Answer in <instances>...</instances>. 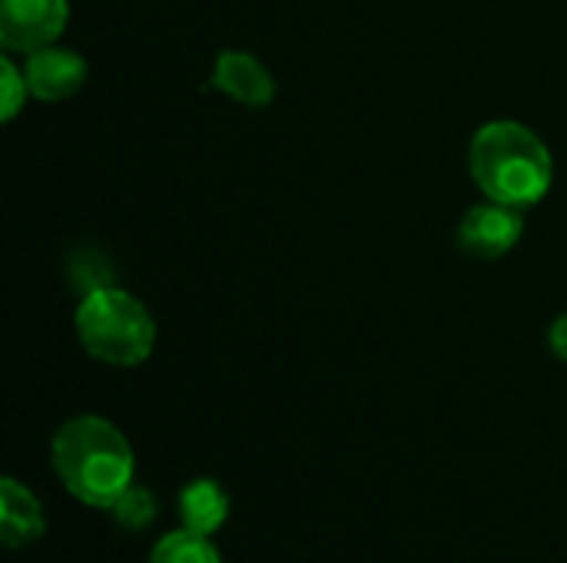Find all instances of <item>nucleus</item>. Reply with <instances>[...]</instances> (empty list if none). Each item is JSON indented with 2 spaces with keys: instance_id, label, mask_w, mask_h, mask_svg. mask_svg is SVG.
Returning a JSON list of instances; mask_svg holds the SVG:
<instances>
[{
  "instance_id": "39448f33",
  "label": "nucleus",
  "mask_w": 567,
  "mask_h": 563,
  "mask_svg": "<svg viewBox=\"0 0 567 563\" xmlns=\"http://www.w3.org/2000/svg\"><path fill=\"white\" fill-rule=\"evenodd\" d=\"M525 236V209L485 199L458 222V246L472 259H502Z\"/></svg>"
},
{
  "instance_id": "f03ea898",
  "label": "nucleus",
  "mask_w": 567,
  "mask_h": 563,
  "mask_svg": "<svg viewBox=\"0 0 567 563\" xmlns=\"http://www.w3.org/2000/svg\"><path fill=\"white\" fill-rule=\"evenodd\" d=\"M468 173L485 199L528 209L555 186V156L532 126L492 119L468 143Z\"/></svg>"
},
{
  "instance_id": "423d86ee",
  "label": "nucleus",
  "mask_w": 567,
  "mask_h": 563,
  "mask_svg": "<svg viewBox=\"0 0 567 563\" xmlns=\"http://www.w3.org/2000/svg\"><path fill=\"white\" fill-rule=\"evenodd\" d=\"M86 73H90L86 60L76 50L56 46V43L33 50L23 60V76H27L30 96L43 100V103H60V100H70L73 93H80L86 83Z\"/></svg>"
},
{
  "instance_id": "9b49d317",
  "label": "nucleus",
  "mask_w": 567,
  "mask_h": 563,
  "mask_svg": "<svg viewBox=\"0 0 567 563\" xmlns=\"http://www.w3.org/2000/svg\"><path fill=\"white\" fill-rule=\"evenodd\" d=\"M110 514H113V521H116L123 531L140 534V531H146V528L156 521L159 504H156V498H153L150 488H143V484L133 481V484L116 498V504L110 508Z\"/></svg>"
},
{
  "instance_id": "f257e3e1",
  "label": "nucleus",
  "mask_w": 567,
  "mask_h": 563,
  "mask_svg": "<svg viewBox=\"0 0 567 563\" xmlns=\"http://www.w3.org/2000/svg\"><path fill=\"white\" fill-rule=\"evenodd\" d=\"M50 465L63 491L96 511H110L136 481L133 445L100 415H76L63 421L50 438Z\"/></svg>"
},
{
  "instance_id": "6e6552de",
  "label": "nucleus",
  "mask_w": 567,
  "mask_h": 563,
  "mask_svg": "<svg viewBox=\"0 0 567 563\" xmlns=\"http://www.w3.org/2000/svg\"><path fill=\"white\" fill-rule=\"evenodd\" d=\"M47 531V514L37 494L17 478L0 481V541L7 551H23L37 544Z\"/></svg>"
},
{
  "instance_id": "7ed1b4c3",
  "label": "nucleus",
  "mask_w": 567,
  "mask_h": 563,
  "mask_svg": "<svg viewBox=\"0 0 567 563\" xmlns=\"http://www.w3.org/2000/svg\"><path fill=\"white\" fill-rule=\"evenodd\" d=\"M73 329L83 352L113 368H136L156 348V322L150 309L113 282L83 292Z\"/></svg>"
},
{
  "instance_id": "1a4fd4ad",
  "label": "nucleus",
  "mask_w": 567,
  "mask_h": 563,
  "mask_svg": "<svg viewBox=\"0 0 567 563\" xmlns=\"http://www.w3.org/2000/svg\"><path fill=\"white\" fill-rule=\"evenodd\" d=\"M176 511H179V521L186 531L213 538L226 528V521L233 514V501L216 478H196V481L183 484V491L176 498Z\"/></svg>"
},
{
  "instance_id": "f8f14e48",
  "label": "nucleus",
  "mask_w": 567,
  "mask_h": 563,
  "mask_svg": "<svg viewBox=\"0 0 567 563\" xmlns=\"http://www.w3.org/2000/svg\"><path fill=\"white\" fill-rule=\"evenodd\" d=\"M0 119L10 123L20 116L27 96H30V86H27V76H23V66H17L10 56H0Z\"/></svg>"
},
{
  "instance_id": "0eeeda50",
  "label": "nucleus",
  "mask_w": 567,
  "mask_h": 563,
  "mask_svg": "<svg viewBox=\"0 0 567 563\" xmlns=\"http://www.w3.org/2000/svg\"><path fill=\"white\" fill-rule=\"evenodd\" d=\"M209 83H213V90H219L223 96H229L249 110H262L276 100L272 70L249 50H223L216 56Z\"/></svg>"
},
{
  "instance_id": "ddd939ff",
  "label": "nucleus",
  "mask_w": 567,
  "mask_h": 563,
  "mask_svg": "<svg viewBox=\"0 0 567 563\" xmlns=\"http://www.w3.org/2000/svg\"><path fill=\"white\" fill-rule=\"evenodd\" d=\"M548 348H551L555 358L567 362V312L548 325Z\"/></svg>"
},
{
  "instance_id": "9d476101",
  "label": "nucleus",
  "mask_w": 567,
  "mask_h": 563,
  "mask_svg": "<svg viewBox=\"0 0 567 563\" xmlns=\"http://www.w3.org/2000/svg\"><path fill=\"white\" fill-rule=\"evenodd\" d=\"M146 563H223V557H219V551L213 548L209 538L179 528V531L163 534L153 544L150 561Z\"/></svg>"
},
{
  "instance_id": "20e7f679",
  "label": "nucleus",
  "mask_w": 567,
  "mask_h": 563,
  "mask_svg": "<svg viewBox=\"0 0 567 563\" xmlns=\"http://www.w3.org/2000/svg\"><path fill=\"white\" fill-rule=\"evenodd\" d=\"M66 0H0V46L7 53H33L56 43L66 30Z\"/></svg>"
}]
</instances>
